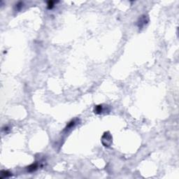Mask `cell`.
I'll use <instances>...</instances> for the list:
<instances>
[{
	"label": "cell",
	"mask_w": 179,
	"mask_h": 179,
	"mask_svg": "<svg viewBox=\"0 0 179 179\" xmlns=\"http://www.w3.org/2000/svg\"><path fill=\"white\" fill-rule=\"evenodd\" d=\"M113 142V138L110 132H106L103 134L101 137V143L105 147H110Z\"/></svg>",
	"instance_id": "obj_1"
},
{
	"label": "cell",
	"mask_w": 179,
	"mask_h": 179,
	"mask_svg": "<svg viewBox=\"0 0 179 179\" xmlns=\"http://www.w3.org/2000/svg\"><path fill=\"white\" fill-rule=\"evenodd\" d=\"M148 17L145 15H141L139 20H138V22H137V25L139 27V28H142L145 26L146 24H148Z\"/></svg>",
	"instance_id": "obj_2"
},
{
	"label": "cell",
	"mask_w": 179,
	"mask_h": 179,
	"mask_svg": "<svg viewBox=\"0 0 179 179\" xmlns=\"http://www.w3.org/2000/svg\"><path fill=\"white\" fill-rule=\"evenodd\" d=\"M78 123V120H77V119L72 120L71 121H70L69 123L67 124V127H66V128H65V129H66V130H68V129H71L73 127H74V126L76 124V123Z\"/></svg>",
	"instance_id": "obj_3"
},
{
	"label": "cell",
	"mask_w": 179,
	"mask_h": 179,
	"mask_svg": "<svg viewBox=\"0 0 179 179\" xmlns=\"http://www.w3.org/2000/svg\"><path fill=\"white\" fill-rule=\"evenodd\" d=\"M103 106L102 105H97V106H95L94 108V113L96 114H100L103 112Z\"/></svg>",
	"instance_id": "obj_4"
},
{
	"label": "cell",
	"mask_w": 179,
	"mask_h": 179,
	"mask_svg": "<svg viewBox=\"0 0 179 179\" xmlns=\"http://www.w3.org/2000/svg\"><path fill=\"white\" fill-rule=\"evenodd\" d=\"M38 167H39V165H38V164H37V163L32 164H31L30 166H29V167H27V171H30V172L34 171H36V170L38 169Z\"/></svg>",
	"instance_id": "obj_5"
},
{
	"label": "cell",
	"mask_w": 179,
	"mask_h": 179,
	"mask_svg": "<svg viewBox=\"0 0 179 179\" xmlns=\"http://www.w3.org/2000/svg\"><path fill=\"white\" fill-rule=\"evenodd\" d=\"M1 179H3V178H7V177H9L11 176V174L8 171H5V170H3L1 171Z\"/></svg>",
	"instance_id": "obj_6"
},
{
	"label": "cell",
	"mask_w": 179,
	"mask_h": 179,
	"mask_svg": "<svg viewBox=\"0 0 179 179\" xmlns=\"http://www.w3.org/2000/svg\"><path fill=\"white\" fill-rule=\"evenodd\" d=\"M47 6H48V9H51L54 6V2H53V1H48Z\"/></svg>",
	"instance_id": "obj_7"
},
{
	"label": "cell",
	"mask_w": 179,
	"mask_h": 179,
	"mask_svg": "<svg viewBox=\"0 0 179 179\" xmlns=\"http://www.w3.org/2000/svg\"><path fill=\"white\" fill-rule=\"evenodd\" d=\"M22 2H18L17 4H16V7H17V10L18 11V10H20L21 8H22Z\"/></svg>",
	"instance_id": "obj_8"
}]
</instances>
